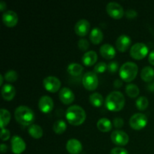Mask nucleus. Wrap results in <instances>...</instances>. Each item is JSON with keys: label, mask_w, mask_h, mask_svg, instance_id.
<instances>
[{"label": "nucleus", "mask_w": 154, "mask_h": 154, "mask_svg": "<svg viewBox=\"0 0 154 154\" xmlns=\"http://www.w3.org/2000/svg\"><path fill=\"white\" fill-rule=\"evenodd\" d=\"M66 117L69 123L74 126H78L84 123L85 120L86 112L84 108L79 105H71L66 110Z\"/></svg>", "instance_id": "obj_1"}, {"label": "nucleus", "mask_w": 154, "mask_h": 154, "mask_svg": "<svg viewBox=\"0 0 154 154\" xmlns=\"http://www.w3.org/2000/svg\"><path fill=\"white\" fill-rule=\"evenodd\" d=\"M125 105V97L120 91L111 92L105 99V105L110 111H118L123 108Z\"/></svg>", "instance_id": "obj_2"}, {"label": "nucleus", "mask_w": 154, "mask_h": 154, "mask_svg": "<svg viewBox=\"0 0 154 154\" xmlns=\"http://www.w3.org/2000/svg\"><path fill=\"white\" fill-rule=\"evenodd\" d=\"M14 117L17 121L23 126H30L35 120L34 111L26 105H20L15 109Z\"/></svg>", "instance_id": "obj_3"}, {"label": "nucleus", "mask_w": 154, "mask_h": 154, "mask_svg": "<svg viewBox=\"0 0 154 154\" xmlns=\"http://www.w3.org/2000/svg\"><path fill=\"white\" fill-rule=\"evenodd\" d=\"M138 71V67L136 63L130 61L126 62L120 67L119 75L123 81L130 82L136 77Z\"/></svg>", "instance_id": "obj_4"}, {"label": "nucleus", "mask_w": 154, "mask_h": 154, "mask_svg": "<svg viewBox=\"0 0 154 154\" xmlns=\"http://www.w3.org/2000/svg\"><path fill=\"white\" fill-rule=\"evenodd\" d=\"M148 53V48L142 42H137L132 45L130 48V55L136 60L143 59Z\"/></svg>", "instance_id": "obj_5"}, {"label": "nucleus", "mask_w": 154, "mask_h": 154, "mask_svg": "<svg viewBox=\"0 0 154 154\" xmlns=\"http://www.w3.org/2000/svg\"><path fill=\"white\" fill-rule=\"evenodd\" d=\"M84 87L89 90H94L99 84V79L94 72H87L84 74L82 78Z\"/></svg>", "instance_id": "obj_6"}, {"label": "nucleus", "mask_w": 154, "mask_h": 154, "mask_svg": "<svg viewBox=\"0 0 154 154\" xmlns=\"http://www.w3.org/2000/svg\"><path fill=\"white\" fill-rule=\"evenodd\" d=\"M147 123V116L142 113H135L129 119V125L135 129H141L146 126Z\"/></svg>", "instance_id": "obj_7"}, {"label": "nucleus", "mask_w": 154, "mask_h": 154, "mask_svg": "<svg viewBox=\"0 0 154 154\" xmlns=\"http://www.w3.org/2000/svg\"><path fill=\"white\" fill-rule=\"evenodd\" d=\"M108 14L114 19H120L124 14V10L120 4L116 2H110L106 5Z\"/></svg>", "instance_id": "obj_8"}, {"label": "nucleus", "mask_w": 154, "mask_h": 154, "mask_svg": "<svg viewBox=\"0 0 154 154\" xmlns=\"http://www.w3.org/2000/svg\"><path fill=\"white\" fill-rule=\"evenodd\" d=\"M43 84L47 90L54 93L60 90L61 81L55 76H48L44 78Z\"/></svg>", "instance_id": "obj_9"}, {"label": "nucleus", "mask_w": 154, "mask_h": 154, "mask_svg": "<svg viewBox=\"0 0 154 154\" xmlns=\"http://www.w3.org/2000/svg\"><path fill=\"white\" fill-rule=\"evenodd\" d=\"M111 140L115 144L119 146H124L129 141V135L124 131L117 129L113 131L111 135Z\"/></svg>", "instance_id": "obj_10"}, {"label": "nucleus", "mask_w": 154, "mask_h": 154, "mask_svg": "<svg viewBox=\"0 0 154 154\" xmlns=\"http://www.w3.org/2000/svg\"><path fill=\"white\" fill-rule=\"evenodd\" d=\"M11 150L14 153L20 154L25 150L26 143L21 137L18 135H14L11 139Z\"/></svg>", "instance_id": "obj_11"}, {"label": "nucleus", "mask_w": 154, "mask_h": 154, "mask_svg": "<svg viewBox=\"0 0 154 154\" xmlns=\"http://www.w3.org/2000/svg\"><path fill=\"white\" fill-rule=\"evenodd\" d=\"M38 108L42 112L48 113L54 108V101L52 98L49 96H42L39 99L38 101Z\"/></svg>", "instance_id": "obj_12"}, {"label": "nucleus", "mask_w": 154, "mask_h": 154, "mask_svg": "<svg viewBox=\"0 0 154 154\" xmlns=\"http://www.w3.org/2000/svg\"><path fill=\"white\" fill-rule=\"evenodd\" d=\"M59 97L63 103L69 105L75 99V94L70 88L65 87H63L59 92Z\"/></svg>", "instance_id": "obj_13"}, {"label": "nucleus", "mask_w": 154, "mask_h": 154, "mask_svg": "<svg viewBox=\"0 0 154 154\" xmlns=\"http://www.w3.org/2000/svg\"><path fill=\"white\" fill-rule=\"evenodd\" d=\"M90 28V22L86 19H81L75 23V31L79 36H84L88 33Z\"/></svg>", "instance_id": "obj_14"}, {"label": "nucleus", "mask_w": 154, "mask_h": 154, "mask_svg": "<svg viewBox=\"0 0 154 154\" xmlns=\"http://www.w3.org/2000/svg\"><path fill=\"white\" fill-rule=\"evenodd\" d=\"M2 21L7 26H14L18 22V16L14 11H6L2 14Z\"/></svg>", "instance_id": "obj_15"}, {"label": "nucleus", "mask_w": 154, "mask_h": 154, "mask_svg": "<svg viewBox=\"0 0 154 154\" xmlns=\"http://www.w3.org/2000/svg\"><path fill=\"white\" fill-rule=\"evenodd\" d=\"M132 43L130 37L127 35H120L116 40V47L120 51H126Z\"/></svg>", "instance_id": "obj_16"}, {"label": "nucleus", "mask_w": 154, "mask_h": 154, "mask_svg": "<svg viewBox=\"0 0 154 154\" xmlns=\"http://www.w3.org/2000/svg\"><path fill=\"white\" fill-rule=\"evenodd\" d=\"M66 150L71 154H78L82 150V144L76 138H70L66 143Z\"/></svg>", "instance_id": "obj_17"}, {"label": "nucleus", "mask_w": 154, "mask_h": 154, "mask_svg": "<svg viewBox=\"0 0 154 154\" xmlns=\"http://www.w3.org/2000/svg\"><path fill=\"white\" fill-rule=\"evenodd\" d=\"M2 96L5 100L10 101L14 97L16 90L14 87L11 84H5L2 87Z\"/></svg>", "instance_id": "obj_18"}, {"label": "nucleus", "mask_w": 154, "mask_h": 154, "mask_svg": "<svg viewBox=\"0 0 154 154\" xmlns=\"http://www.w3.org/2000/svg\"><path fill=\"white\" fill-rule=\"evenodd\" d=\"M100 54L105 59L110 60L115 57L116 50L110 44H104L100 48Z\"/></svg>", "instance_id": "obj_19"}, {"label": "nucleus", "mask_w": 154, "mask_h": 154, "mask_svg": "<svg viewBox=\"0 0 154 154\" xmlns=\"http://www.w3.org/2000/svg\"><path fill=\"white\" fill-rule=\"evenodd\" d=\"M98 58L97 54L94 51H89L84 53L82 57V62L85 66H90L94 64Z\"/></svg>", "instance_id": "obj_20"}, {"label": "nucleus", "mask_w": 154, "mask_h": 154, "mask_svg": "<svg viewBox=\"0 0 154 154\" xmlns=\"http://www.w3.org/2000/svg\"><path fill=\"white\" fill-rule=\"evenodd\" d=\"M90 41L93 44H99L103 39V32L99 27H94L90 34Z\"/></svg>", "instance_id": "obj_21"}, {"label": "nucleus", "mask_w": 154, "mask_h": 154, "mask_svg": "<svg viewBox=\"0 0 154 154\" xmlns=\"http://www.w3.org/2000/svg\"><path fill=\"white\" fill-rule=\"evenodd\" d=\"M141 77L143 81L150 82L154 78V69L151 66H144L141 72Z\"/></svg>", "instance_id": "obj_22"}, {"label": "nucleus", "mask_w": 154, "mask_h": 154, "mask_svg": "<svg viewBox=\"0 0 154 154\" xmlns=\"http://www.w3.org/2000/svg\"><path fill=\"white\" fill-rule=\"evenodd\" d=\"M97 127L102 132H108L112 128V123H111L109 119L106 118V117H102V118H100L98 120Z\"/></svg>", "instance_id": "obj_23"}, {"label": "nucleus", "mask_w": 154, "mask_h": 154, "mask_svg": "<svg viewBox=\"0 0 154 154\" xmlns=\"http://www.w3.org/2000/svg\"><path fill=\"white\" fill-rule=\"evenodd\" d=\"M28 132L34 138H40L43 135V129L38 124L30 125L28 128Z\"/></svg>", "instance_id": "obj_24"}, {"label": "nucleus", "mask_w": 154, "mask_h": 154, "mask_svg": "<svg viewBox=\"0 0 154 154\" xmlns=\"http://www.w3.org/2000/svg\"><path fill=\"white\" fill-rule=\"evenodd\" d=\"M83 66L81 64L77 63H72L68 66L67 71L70 75H73V76H78V75H81L82 72Z\"/></svg>", "instance_id": "obj_25"}, {"label": "nucleus", "mask_w": 154, "mask_h": 154, "mask_svg": "<svg viewBox=\"0 0 154 154\" xmlns=\"http://www.w3.org/2000/svg\"><path fill=\"white\" fill-rule=\"evenodd\" d=\"M11 120V114L5 108H1L0 110V122L1 129H4L5 126L9 123Z\"/></svg>", "instance_id": "obj_26"}, {"label": "nucleus", "mask_w": 154, "mask_h": 154, "mask_svg": "<svg viewBox=\"0 0 154 154\" xmlns=\"http://www.w3.org/2000/svg\"><path fill=\"white\" fill-rule=\"evenodd\" d=\"M90 102L96 107H99L103 103V97L99 93H93L89 97Z\"/></svg>", "instance_id": "obj_27"}, {"label": "nucleus", "mask_w": 154, "mask_h": 154, "mask_svg": "<svg viewBox=\"0 0 154 154\" xmlns=\"http://www.w3.org/2000/svg\"><path fill=\"white\" fill-rule=\"evenodd\" d=\"M126 93L129 97H136L139 94V88L135 84H128L126 86Z\"/></svg>", "instance_id": "obj_28"}, {"label": "nucleus", "mask_w": 154, "mask_h": 154, "mask_svg": "<svg viewBox=\"0 0 154 154\" xmlns=\"http://www.w3.org/2000/svg\"><path fill=\"white\" fill-rule=\"evenodd\" d=\"M66 127H67V126H66V123L64 120H58L54 123L53 129H54V132H56L57 134H62L65 132Z\"/></svg>", "instance_id": "obj_29"}, {"label": "nucleus", "mask_w": 154, "mask_h": 154, "mask_svg": "<svg viewBox=\"0 0 154 154\" xmlns=\"http://www.w3.org/2000/svg\"><path fill=\"white\" fill-rule=\"evenodd\" d=\"M148 99H147V97L144 96H140L136 100V107L138 108V109L141 110V111L145 110L147 108V106H148Z\"/></svg>", "instance_id": "obj_30"}, {"label": "nucleus", "mask_w": 154, "mask_h": 154, "mask_svg": "<svg viewBox=\"0 0 154 154\" xmlns=\"http://www.w3.org/2000/svg\"><path fill=\"white\" fill-rule=\"evenodd\" d=\"M18 78V74L16 71L14 70H8L6 72L4 75V78L6 81H9V82H14L16 81Z\"/></svg>", "instance_id": "obj_31"}, {"label": "nucleus", "mask_w": 154, "mask_h": 154, "mask_svg": "<svg viewBox=\"0 0 154 154\" xmlns=\"http://www.w3.org/2000/svg\"><path fill=\"white\" fill-rule=\"evenodd\" d=\"M107 69H108V64H106L105 62H99L94 66L93 70L95 73H104Z\"/></svg>", "instance_id": "obj_32"}, {"label": "nucleus", "mask_w": 154, "mask_h": 154, "mask_svg": "<svg viewBox=\"0 0 154 154\" xmlns=\"http://www.w3.org/2000/svg\"><path fill=\"white\" fill-rule=\"evenodd\" d=\"M78 46L81 51H86L90 46V44L87 39L82 38L79 39V41L78 42Z\"/></svg>", "instance_id": "obj_33"}, {"label": "nucleus", "mask_w": 154, "mask_h": 154, "mask_svg": "<svg viewBox=\"0 0 154 154\" xmlns=\"http://www.w3.org/2000/svg\"><path fill=\"white\" fill-rule=\"evenodd\" d=\"M119 67V65L117 63V62L116 61H111L108 63V70L109 71V72L111 73H115L117 71Z\"/></svg>", "instance_id": "obj_34"}, {"label": "nucleus", "mask_w": 154, "mask_h": 154, "mask_svg": "<svg viewBox=\"0 0 154 154\" xmlns=\"http://www.w3.org/2000/svg\"><path fill=\"white\" fill-rule=\"evenodd\" d=\"M111 154H129V153L125 148L120 147H114L111 150Z\"/></svg>", "instance_id": "obj_35"}, {"label": "nucleus", "mask_w": 154, "mask_h": 154, "mask_svg": "<svg viewBox=\"0 0 154 154\" xmlns=\"http://www.w3.org/2000/svg\"><path fill=\"white\" fill-rule=\"evenodd\" d=\"M113 124H114V127L116 128H121L122 126L124 124V122H123V118L121 117H114V120H113Z\"/></svg>", "instance_id": "obj_36"}, {"label": "nucleus", "mask_w": 154, "mask_h": 154, "mask_svg": "<svg viewBox=\"0 0 154 154\" xmlns=\"http://www.w3.org/2000/svg\"><path fill=\"white\" fill-rule=\"evenodd\" d=\"M1 139L2 141H6V140L8 139L11 136V133H10V131L8 129H7L6 128H4V129H2L1 131Z\"/></svg>", "instance_id": "obj_37"}, {"label": "nucleus", "mask_w": 154, "mask_h": 154, "mask_svg": "<svg viewBox=\"0 0 154 154\" xmlns=\"http://www.w3.org/2000/svg\"><path fill=\"white\" fill-rule=\"evenodd\" d=\"M138 14L135 10L132 8H129L128 10H126V16L128 19H133V18L136 17Z\"/></svg>", "instance_id": "obj_38"}, {"label": "nucleus", "mask_w": 154, "mask_h": 154, "mask_svg": "<svg viewBox=\"0 0 154 154\" xmlns=\"http://www.w3.org/2000/svg\"><path fill=\"white\" fill-rule=\"evenodd\" d=\"M148 60H149V63H150V64L153 65L154 66V50L150 51V54H149Z\"/></svg>", "instance_id": "obj_39"}, {"label": "nucleus", "mask_w": 154, "mask_h": 154, "mask_svg": "<svg viewBox=\"0 0 154 154\" xmlns=\"http://www.w3.org/2000/svg\"><path fill=\"white\" fill-rule=\"evenodd\" d=\"M123 85V81L120 79H116L115 81H114V87H116V88H119L121 86Z\"/></svg>", "instance_id": "obj_40"}, {"label": "nucleus", "mask_w": 154, "mask_h": 154, "mask_svg": "<svg viewBox=\"0 0 154 154\" xmlns=\"http://www.w3.org/2000/svg\"><path fill=\"white\" fill-rule=\"evenodd\" d=\"M0 150H1V152L2 153H5V152L7 151L8 150V147L6 144H1V147H0Z\"/></svg>", "instance_id": "obj_41"}, {"label": "nucleus", "mask_w": 154, "mask_h": 154, "mask_svg": "<svg viewBox=\"0 0 154 154\" xmlns=\"http://www.w3.org/2000/svg\"><path fill=\"white\" fill-rule=\"evenodd\" d=\"M6 8V3L3 0H2V1H0V10L2 11H3L5 10V8Z\"/></svg>", "instance_id": "obj_42"}, {"label": "nucleus", "mask_w": 154, "mask_h": 154, "mask_svg": "<svg viewBox=\"0 0 154 154\" xmlns=\"http://www.w3.org/2000/svg\"><path fill=\"white\" fill-rule=\"evenodd\" d=\"M147 89H148L149 91L151 92H154V84L153 82V83H150V84H147Z\"/></svg>", "instance_id": "obj_43"}, {"label": "nucleus", "mask_w": 154, "mask_h": 154, "mask_svg": "<svg viewBox=\"0 0 154 154\" xmlns=\"http://www.w3.org/2000/svg\"><path fill=\"white\" fill-rule=\"evenodd\" d=\"M3 78H4L3 75H0V84H1V85L2 84V83H3Z\"/></svg>", "instance_id": "obj_44"}, {"label": "nucleus", "mask_w": 154, "mask_h": 154, "mask_svg": "<svg viewBox=\"0 0 154 154\" xmlns=\"http://www.w3.org/2000/svg\"><path fill=\"white\" fill-rule=\"evenodd\" d=\"M153 84H154V81H153Z\"/></svg>", "instance_id": "obj_45"}]
</instances>
